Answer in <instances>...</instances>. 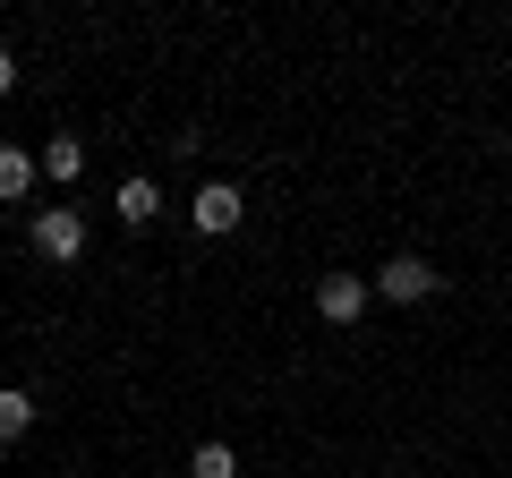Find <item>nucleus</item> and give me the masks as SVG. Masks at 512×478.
Returning <instances> with one entry per match:
<instances>
[{
  "instance_id": "obj_2",
  "label": "nucleus",
  "mask_w": 512,
  "mask_h": 478,
  "mask_svg": "<svg viewBox=\"0 0 512 478\" xmlns=\"http://www.w3.org/2000/svg\"><path fill=\"white\" fill-rule=\"evenodd\" d=\"M444 291V274L427 257H384L376 265V299H393V308H419V299H436Z\"/></svg>"
},
{
  "instance_id": "obj_7",
  "label": "nucleus",
  "mask_w": 512,
  "mask_h": 478,
  "mask_svg": "<svg viewBox=\"0 0 512 478\" xmlns=\"http://www.w3.org/2000/svg\"><path fill=\"white\" fill-rule=\"evenodd\" d=\"M43 180H86V137H52V146H43Z\"/></svg>"
},
{
  "instance_id": "obj_6",
  "label": "nucleus",
  "mask_w": 512,
  "mask_h": 478,
  "mask_svg": "<svg viewBox=\"0 0 512 478\" xmlns=\"http://www.w3.org/2000/svg\"><path fill=\"white\" fill-rule=\"evenodd\" d=\"M111 214H120L128 231H146V222L163 214V188H154V180H120V197H111Z\"/></svg>"
},
{
  "instance_id": "obj_1",
  "label": "nucleus",
  "mask_w": 512,
  "mask_h": 478,
  "mask_svg": "<svg viewBox=\"0 0 512 478\" xmlns=\"http://www.w3.org/2000/svg\"><path fill=\"white\" fill-rule=\"evenodd\" d=\"M35 257L43 265H77L86 257V214H77V205H43L35 214Z\"/></svg>"
},
{
  "instance_id": "obj_10",
  "label": "nucleus",
  "mask_w": 512,
  "mask_h": 478,
  "mask_svg": "<svg viewBox=\"0 0 512 478\" xmlns=\"http://www.w3.org/2000/svg\"><path fill=\"white\" fill-rule=\"evenodd\" d=\"M0 94H18V52L0 43Z\"/></svg>"
},
{
  "instance_id": "obj_9",
  "label": "nucleus",
  "mask_w": 512,
  "mask_h": 478,
  "mask_svg": "<svg viewBox=\"0 0 512 478\" xmlns=\"http://www.w3.org/2000/svg\"><path fill=\"white\" fill-rule=\"evenodd\" d=\"M188 478H239V453L231 444H197L188 453Z\"/></svg>"
},
{
  "instance_id": "obj_8",
  "label": "nucleus",
  "mask_w": 512,
  "mask_h": 478,
  "mask_svg": "<svg viewBox=\"0 0 512 478\" xmlns=\"http://www.w3.org/2000/svg\"><path fill=\"white\" fill-rule=\"evenodd\" d=\"M26 427H35V393H18V385H0V444H18Z\"/></svg>"
},
{
  "instance_id": "obj_3",
  "label": "nucleus",
  "mask_w": 512,
  "mask_h": 478,
  "mask_svg": "<svg viewBox=\"0 0 512 478\" xmlns=\"http://www.w3.org/2000/svg\"><path fill=\"white\" fill-rule=\"evenodd\" d=\"M188 222H197V231H205V239H231V231H239V222H248V197H239V188H231V180H205V188H197V197H188Z\"/></svg>"
},
{
  "instance_id": "obj_4",
  "label": "nucleus",
  "mask_w": 512,
  "mask_h": 478,
  "mask_svg": "<svg viewBox=\"0 0 512 478\" xmlns=\"http://www.w3.org/2000/svg\"><path fill=\"white\" fill-rule=\"evenodd\" d=\"M367 308H376V282L367 274H325L316 282V316H325V325H359Z\"/></svg>"
},
{
  "instance_id": "obj_5",
  "label": "nucleus",
  "mask_w": 512,
  "mask_h": 478,
  "mask_svg": "<svg viewBox=\"0 0 512 478\" xmlns=\"http://www.w3.org/2000/svg\"><path fill=\"white\" fill-rule=\"evenodd\" d=\"M35 180H43V154L0 146V205H26V197H35Z\"/></svg>"
}]
</instances>
